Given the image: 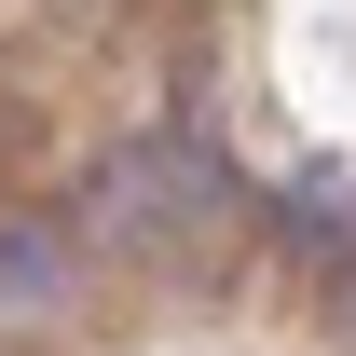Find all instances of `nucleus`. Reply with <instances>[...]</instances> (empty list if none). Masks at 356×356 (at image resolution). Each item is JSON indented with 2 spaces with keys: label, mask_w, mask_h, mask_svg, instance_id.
Returning a JSON list of instances; mask_svg holds the SVG:
<instances>
[{
  "label": "nucleus",
  "mask_w": 356,
  "mask_h": 356,
  "mask_svg": "<svg viewBox=\"0 0 356 356\" xmlns=\"http://www.w3.org/2000/svg\"><path fill=\"white\" fill-rule=\"evenodd\" d=\"M42 274H55V247H42V233H0V288H42Z\"/></svg>",
  "instance_id": "1"
}]
</instances>
